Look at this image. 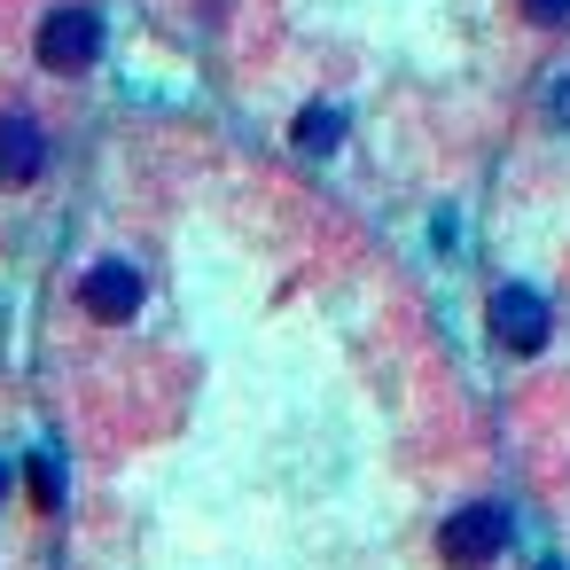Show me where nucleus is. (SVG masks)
<instances>
[{
  "instance_id": "1",
  "label": "nucleus",
  "mask_w": 570,
  "mask_h": 570,
  "mask_svg": "<svg viewBox=\"0 0 570 570\" xmlns=\"http://www.w3.org/2000/svg\"><path fill=\"white\" fill-rule=\"evenodd\" d=\"M508 508L500 500H469V508H453L445 523H438V554L453 562V570H484L492 554H508Z\"/></svg>"
},
{
  "instance_id": "6",
  "label": "nucleus",
  "mask_w": 570,
  "mask_h": 570,
  "mask_svg": "<svg viewBox=\"0 0 570 570\" xmlns=\"http://www.w3.org/2000/svg\"><path fill=\"white\" fill-rule=\"evenodd\" d=\"M336 141H344V110H328V102H313V110L297 118V149H305V157H328Z\"/></svg>"
},
{
  "instance_id": "10",
  "label": "nucleus",
  "mask_w": 570,
  "mask_h": 570,
  "mask_svg": "<svg viewBox=\"0 0 570 570\" xmlns=\"http://www.w3.org/2000/svg\"><path fill=\"white\" fill-rule=\"evenodd\" d=\"M9 484H17V469H9V453H0V500H9Z\"/></svg>"
},
{
  "instance_id": "5",
  "label": "nucleus",
  "mask_w": 570,
  "mask_h": 570,
  "mask_svg": "<svg viewBox=\"0 0 570 570\" xmlns=\"http://www.w3.org/2000/svg\"><path fill=\"white\" fill-rule=\"evenodd\" d=\"M48 173V134L32 110H0V188H32Z\"/></svg>"
},
{
  "instance_id": "4",
  "label": "nucleus",
  "mask_w": 570,
  "mask_h": 570,
  "mask_svg": "<svg viewBox=\"0 0 570 570\" xmlns=\"http://www.w3.org/2000/svg\"><path fill=\"white\" fill-rule=\"evenodd\" d=\"M79 305H87V321H134L141 313V274H134V258H95L87 274H79Z\"/></svg>"
},
{
  "instance_id": "8",
  "label": "nucleus",
  "mask_w": 570,
  "mask_h": 570,
  "mask_svg": "<svg viewBox=\"0 0 570 570\" xmlns=\"http://www.w3.org/2000/svg\"><path fill=\"white\" fill-rule=\"evenodd\" d=\"M547 118H554V134H570V71L547 87Z\"/></svg>"
},
{
  "instance_id": "7",
  "label": "nucleus",
  "mask_w": 570,
  "mask_h": 570,
  "mask_svg": "<svg viewBox=\"0 0 570 570\" xmlns=\"http://www.w3.org/2000/svg\"><path fill=\"white\" fill-rule=\"evenodd\" d=\"M32 500L40 508H63V469H56V445L32 453Z\"/></svg>"
},
{
  "instance_id": "3",
  "label": "nucleus",
  "mask_w": 570,
  "mask_h": 570,
  "mask_svg": "<svg viewBox=\"0 0 570 570\" xmlns=\"http://www.w3.org/2000/svg\"><path fill=\"white\" fill-rule=\"evenodd\" d=\"M492 336L508 344V352H547V336H554V313H547V297L539 289H523V282H508V289H492Z\"/></svg>"
},
{
  "instance_id": "2",
  "label": "nucleus",
  "mask_w": 570,
  "mask_h": 570,
  "mask_svg": "<svg viewBox=\"0 0 570 570\" xmlns=\"http://www.w3.org/2000/svg\"><path fill=\"white\" fill-rule=\"evenodd\" d=\"M95 56H102V17L87 9V0L48 9V24H40V63L63 71V79H79V71H95Z\"/></svg>"
},
{
  "instance_id": "9",
  "label": "nucleus",
  "mask_w": 570,
  "mask_h": 570,
  "mask_svg": "<svg viewBox=\"0 0 570 570\" xmlns=\"http://www.w3.org/2000/svg\"><path fill=\"white\" fill-rule=\"evenodd\" d=\"M531 24H570V0H515Z\"/></svg>"
}]
</instances>
